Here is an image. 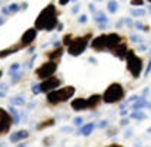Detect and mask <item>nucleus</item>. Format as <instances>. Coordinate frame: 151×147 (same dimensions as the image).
Masks as SVG:
<instances>
[{
    "instance_id": "1",
    "label": "nucleus",
    "mask_w": 151,
    "mask_h": 147,
    "mask_svg": "<svg viewBox=\"0 0 151 147\" xmlns=\"http://www.w3.org/2000/svg\"><path fill=\"white\" fill-rule=\"evenodd\" d=\"M58 26V13H56V7L53 4H47L43 10L39 13L37 19L35 22V29L36 30H53Z\"/></svg>"
},
{
    "instance_id": "2",
    "label": "nucleus",
    "mask_w": 151,
    "mask_h": 147,
    "mask_svg": "<svg viewBox=\"0 0 151 147\" xmlns=\"http://www.w3.org/2000/svg\"><path fill=\"white\" fill-rule=\"evenodd\" d=\"M125 95V91L122 88L121 84L114 82L111 84L106 90H105L104 95H102V101L106 104H114V102H119Z\"/></svg>"
},
{
    "instance_id": "3",
    "label": "nucleus",
    "mask_w": 151,
    "mask_h": 147,
    "mask_svg": "<svg viewBox=\"0 0 151 147\" xmlns=\"http://www.w3.org/2000/svg\"><path fill=\"white\" fill-rule=\"evenodd\" d=\"M73 94H75V88L73 87H65V88H60V90H55V91L47 92L46 100L49 104L56 105V104L68 101Z\"/></svg>"
},
{
    "instance_id": "4",
    "label": "nucleus",
    "mask_w": 151,
    "mask_h": 147,
    "mask_svg": "<svg viewBox=\"0 0 151 147\" xmlns=\"http://www.w3.org/2000/svg\"><path fill=\"white\" fill-rule=\"evenodd\" d=\"M125 59H127V69L132 75V78H139L141 72H142V59L137 56L134 54V51H131V49L127 51Z\"/></svg>"
},
{
    "instance_id": "5",
    "label": "nucleus",
    "mask_w": 151,
    "mask_h": 147,
    "mask_svg": "<svg viewBox=\"0 0 151 147\" xmlns=\"http://www.w3.org/2000/svg\"><path fill=\"white\" fill-rule=\"evenodd\" d=\"M92 38L91 33H86L85 36H79V38H75L72 39L70 45L68 46V54L72 56H79L81 54H83V51L86 49L89 39Z\"/></svg>"
},
{
    "instance_id": "6",
    "label": "nucleus",
    "mask_w": 151,
    "mask_h": 147,
    "mask_svg": "<svg viewBox=\"0 0 151 147\" xmlns=\"http://www.w3.org/2000/svg\"><path fill=\"white\" fill-rule=\"evenodd\" d=\"M56 69H58V64L49 61V62L42 64L39 68L36 69V75H37V78H40V79H47L56 72Z\"/></svg>"
},
{
    "instance_id": "7",
    "label": "nucleus",
    "mask_w": 151,
    "mask_h": 147,
    "mask_svg": "<svg viewBox=\"0 0 151 147\" xmlns=\"http://www.w3.org/2000/svg\"><path fill=\"white\" fill-rule=\"evenodd\" d=\"M13 120L10 117V114L7 113L6 110L0 108V134H4L10 130V125H12Z\"/></svg>"
},
{
    "instance_id": "8",
    "label": "nucleus",
    "mask_w": 151,
    "mask_h": 147,
    "mask_svg": "<svg viewBox=\"0 0 151 147\" xmlns=\"http://www.w3.org/2000/svg\"><path fill=\"white\" fill-rule=\"evenodd\" d=\"M60 85V79L56 78V77H50V78L45 79L39 88H40V92H50V91L58 90V87Z\"/></svg>"
},
{
    "instance_id": "9",
    "label": "nucleus",
    "mask_w": 151,
    "mask_h": 147,
    "mask_svg": "<svg viewBox=\"0 0 151 147\" xmlns=\"http://www.w3.org/2000/svg\"><path fill=\"white\" fill-rule=\"evenodd\" d=\"M36 33H37V30H36L35 28L27 29V30L23 33L22 39H20V46L23 48V46H29V45H30V43H32V42L36 39Z\"/></svg>"
},
{
    "instance_id": "10",
    "label": "nucleus",
    "mask_w": 151,
    "mask_h": 147,
    "mask_svg": "<svg viewBox=\"0 0 151 147\" xmlns=\"http://www.w3.org/2000/svg\"><path fill=\"white\" fill-rule=\"evenodd\" d=\"M91 46H92V49L98 51V52L105 51V49H106V35H99V36H96L92 42H91Z\"/></svg>"
},
{
    "instance_id": "11",
    "label": "nucleus",
    "mask_w": 151,
    "mask_h": 147,
    "mask_svg": "<svg viewBox=\"0 0 151 147\" xmlns=\"http://www.w3.org/2000/svg\"><path fill=\"white\" fill-rule=\"evenodd\" d=\"M122 42V38L119 36L118 33H109L106 35V49L112 51L115 46H118L119 43Z\"/></svg>"
},
{
    "instance_id": "12",
    "label": "nucleus",
    "mask_w": 151,
    "mask_h": 147,
    "mask_svg": "<svg viewBox=\"0 0 151 147\" xmlns=\"http://www.w3.org/2000/svg\"><path fill=\"white\" fill-rule=\"evenodd\" d=\"M127 43H124V42H121L118 46H115L111 52L115 55L116 58H119V59H125V55H127Z\"/></svg>"
},
{
    "instance_id": "13",
    "label": "nucleus",
    "mask_w": 151,
    "mask_h": 147,
    "mask_svg": "<svg viewBox=\"0 0 151 147\" xmlns=\"http://www.w3.org/2000/svg\"><path fill=\"white\" fill-rule=\"evenodd\" d=\"M70 107H72L75 111H82V110H86V108H88L86 100H85V98H76V100H72Z\"/></svg>"
},
{
    "instance_id": "14",
    "label": "nucleus",
    "mask_w": 151,
    "mask_h": 147,
    "mask_svg": "<svg viewBox=\"0 0 151 147\" xmlns=\"http://www.w3.org/2000/svg\"><path fill=\"white\" fill-rule=\"evenodd\" d=\"M101 101H102V97L98 94H93L86 100V105H88V108H96L101 104Z\"/></svg>"
},
{
    "instance_id": "15",
    "label": "nucleus",
    "mask_w": 151,
    "mask_h": 147,
    "mask_svg": "<svg viewBox=\"0 0 151 147\" xmlns=\"http://www.w3.org/2000/svg\"><path fill=\"white\" fill-rule=\"evenodd\" d=\"M27 137H29V133L26 130H20V131H16V133H13L12 136H10V141L16 143V141H20V140L27 138Z\"/></svg>"
},
{
    "instance_id": "16",
    "label": "nucleus",
    "mask_w": 151,
    "mask_h": 147,
    "mask_svg": "<svg viewBox=\"0 0 151 147\" xmlns=\"http://www.w3.org/2000/svg\"><path fill=\"white\" fill-rule=\"evenodd\" d=\"M144 107H148V101L144 98V97H139L137 98L134 104H132V108L135 110V111H141V108H144Z\"/></svg>"
},
{
    "instance_id": "17",
    "label": "nucleus",
    "mask_w": 151,
    "mask_h": 147,
    "mask_svg": "<svg viewBox=\"0 0 151 147\" xmlns=\"http://www.w3.org/2000/svg\"><path fill=\"white\" fill-rule=\"evenodd\" d=\"M93 19H95V22L99 23V25H106V23H108V17H106V14H105L102 10L95 12V16H93Z\"/></svg>"
},
{
    "instance_id": "18",
    "label": "nucleus",
    "mask_w": 151,
    "mask_h": 147,
    "mask_svg": "<svg viewBox=\"0 0 151 147\" xmlns=\"http://www.w3.org/2000/svg\"><path fill=\"white\" fill-rule=\"evenodd\" d=\"M62 54H63V49L62 48H56L55 51H52V52H49L47 54V58L50 59V62H56V59L62 56Z\"/></svg>"
},
{
    "instance_id": "19",
    "label": "nucleus",
    "mask_w": 151,
    "mask_h": 147,
    "mask_svg": "<svg viewBox=\"0 0 151 147\" xmlns=\"http://www.w3.org/2000/svg\"><path fill=\"white\" fill-rule=\"evenodd\" d=\"M20 48H22L20 45H14V46H12V48L3 49V51H0V58H6V56H9V55H12V54H14V52H17V51H19Z\"/></svg>"
},
{
    "instance_id": "20",
    "label": "nucleus",
    "mask_w": 151,
    "mask_h": 147,
    "mask_svg": "<svg viewBox=\"0 0 151 147\" xmlns=\"http://www.w3.org/2000/svg\"><path fill=\"white\" fill-rule=\"evenodd\" d=\"M93 128H95V124H93V123H89V124H86V125H82L79 134H82V136H89V134L93 131Z\"/></svg>"
},
{
    "instance_id": "21",
    "label": "nucleus",
    "mask_w": 151,
    "mask_h": 147,
    "mask_svg": "<svg viewBox=\"0 0 151 147\" xmlns=\"http://www.w3.org/2000/svg\"><path fill=\"white\" fill-rule=\"evenodd\" d=\"M131 118H134V120H145L147 118V114L142 113V111H132Z\"/></svg>"
},
{
    "instance_id": "22",
    "label": "nucleus",
    "mask_w": 151,
    "mask_h": 147,
    "mask_svg": "<svg viewBox=\"0 0 151 147\" xmlns=\"http://www.w3.org/2000/svg\"><path fill=\"white\" fill-rule=\"evenodd\" d=\"M53 124H55V120H53V118H49V120H46V121H43L42 124H39L36 128H37V130H43V128L50 127V125H53Z\"/></svg>"
},
{
    "instance_id": "23",
    "label": "nucleus",
    "mask_w": 151,
    "mask_h": 147,
    "mask_svg": "<svg viewBox=\"0 0 151 147\" xmlns=\"http://www.w3.org/2000/svg\"><path fill=\"white\" fill-rule=\"evenodd\" d=\"M108 10L111 13H115L118 10V3L116 1H108Z\"/></svg>"
},
{
    "instance_id": "24",
    "label": "nucleus",
    "mask_w": 151,
    "mask_h": 147,
    "mask_svg": "<svg viewBox=\"0 0 151 147\" xmlns=\"http://www.w3.org/2000/svg\"><path fill=\"white\" fill-rule=\"evenodd\" d=\"M131 14H132V16H144V14H145V10H142V9H132V10H131Z\"/></svg>"
},
{
    "instance_id": "25",
    "label": "nucleus",
    "mask_w": 151,
    "mask_h": 147,
    "mask_svg": "<svg viewBox=\"0 0 151 147\" xmlns=\"http://www.w3.org/2000/svg\"><path fill=\"white\" fill-rule=\"evenodd\" d=\"M135 28H137V29H139V30H144V32H148V30H150V28H148V26L142 25L141 22H137V23H135Z\"/></svg>"
},
{
    "instance_id": "26",
    "label": "nucleus",
    "mask_w": 151,
    "mask_h": 147,
    "mask_svg": "<svg viewBox=\"0 0 151 147\" xmlns=\"http://www.w3.org/2000/svg\"><path fill=\"white\" fill-rule=\"evenodd\" d=\"M72 39H73V38H72V35H65V36H63V41H62V42H63V45L69 46L70 42H72Z\"/></svg>"
},
{
    "instance_id": "27",
    "label": "nucleus",
    "mask_w": 151,
    "mask_h": 147,
    "mask_svg": "<svg viewBox=\"0 0 151 147\" xmlns=\"http://www.w3.org/2000/svg\"><path fill=\"white\" fill-rule=\"evenodd\" d=\"M7 10H9V13H16V12L19 10V4L13 3V4H10V7H9Z\"/></svg>"
},
{
    "instance_id": "28",
    "label": "nucleus",
    "mask_w": 151,
    "mask_h": 147,
    "mask_svg": "<svg viewBox=\"0 0 151 147\" xmlns=\"http://www.w3.org/2000/svg\"><path fill=\"white\" fill-rule=\"evenodd\" d=\"M131 41H132V42H137V43H141V42H142L141 36H138V35H132V36H131Z\"/></svg>"
},
{
    "instance_id": "29",
    "label": "nucleus",
    "mask_w": 151,
    "mask_h": 147,
    "mask_svg": "<svg viewBox=\"0 0 151 147\" xmlns=\"http://www.w3.org/2000/svg\"><path fill=\"white\" fill-rule=\"evenodd\" d=\"M78 22L79 23H86L88 22V16H86V14H81V16L78 17Z\"/></svg>"
},
{
    "instance_id": "30",
    "label": "nucleus",
    "mask_w": 151,
    "mask_h": 147,
    "mask_svg": "<svg viewBox=\"0 0 151 147\" xmlns=\"http://www.w3.org/2000/svg\"><path fill=\"white\" fill-rule=\"evenodd\" d=\"M82 123H83V118H82V117H76V118L73 120V124L75 125H82Z\"/></svg>"
},
{
    "instance_id": "31",
    "label": "nucleus",
    "mask_w": 151,
    "mask_h": 147,
    "mask_svg": "<svg viewBox=\"0 0 151 147\" xmlns=\"http://www.w3.org/2000/svg\"><path fill=\"white\" fill-rule=\"evenodd\" d=\"M13 104H17V105H23V104H24V100H23V98H14V100H13Z\"/></svg>"
},
{
    "instance_id": "32",
    "label": "nucleus",
    "mask_w": 151,
    "mask_h": 147,
    "mask_svg": "<svg viewBox=\"0 0 151 147\" xmlns=\"http://www.w3.org/2000/svg\"><path fill=\"white\" fill-rule=\"evenodd\" d=\"M131 4L132 6H141V4H144V1L142 0H134V1H131Z\"/></svg>"
},
{
    "instance_id": "33",
    "label": "nucleus",
    "mask_w": 151,
    "mask_h": 147,
    "mask_svg": "<svg viewBox=\"0 0 151 147\" xmlns=\"http://www.w3.org/2000/svg\"><path fill=\"white\" fill-rule=\"evenodd\" d=\"M33 94H39L40 92V88H39V85H33Z\"/></svg>"
},
{
    "instance_id": "34",
    "label": "nucleus",
    "mask_w": 151,
    "mask_h": 147,
    "mask_svg": "<svg viewBox=\"0 0 151 147\" xmlns=\"http://www.w3.org/2000/svg\"><path fill=\"white\" fill-rule=\"evenodd\" d=\"M19 69V64H13V67L10 68V72H14V71H17Z\"/></svg>"
},
{
    "instance_id": "35",
    "label": "nucleus",
    "mask_w": 151,
    "mask_h": 147,
    "mask_svg": "<svg viewBox=\"0 0 151 147\" xmlns=\"http://www.w3.org/2000/svg\"><path fill=\"white\" fill-rule=\"evenodd\" d=\"M20 77H22V74H14V77H13V82H16L17 79H20Z\"/></svg>"
},
{
    "instance_id": "36",
    "label": "nucleus",
    "mask_w": 151,
    "mask_h": 147,
    "mask_svg": "<svg viewBox=\"0 0 151 147\" xmlns=\"http://www.w3.org/2000/svg\"><path fill=\"white\" fill-rule=\"evenodd\" d=\"M99 127H101V128H104V127H108V121H101V123H99Z\"/></svg>"
},
{
    "instance_id": "37",
    "label": "nucleus",
    "mask_w": 151,
    "mask_h": 147,
    "mask_svg": "<svg viewBox=\"0 0 151 147\" xmlns=\"http://www.w3.org/2000/svg\"><path fill=\"white\" fill-rule=\"evenodd\" d=\"M150 72H151V59H150V64H148V68L145 71V75H150Z\"/></svg>"
},
{
    "instance_id": "38",
    "label": "nucleus",
    "mask_w": 151,
    "mask_h": 147,
    "mask_svg": "<svg viewBox=\"0 0 151 147\" xmlns=\"http://www.w3.org/2000/svg\"><path fill=\"white\" fill-rule=\"evenodd\" d=\"M128 123H129V121H128V118H122V120H121V125H127Z\"/></svg>"
},
{
    "instance_id": "39",
    "label": "nucleus",
    "mask_w": 151,
    "mask_h": 147,
    "mask_svg": "<svg viewBox=\"0 0 151 147\" xmlns=\"http://www.w3.org/2000/svg\"><path fill=\"white\" fill-rule=\"evenodd\" d=\"M89 10L93 12V13L96 12V10H95V4H93V3H89Z\"/></svg>"
},
{
    "instance_id": "40",
    "label": "nucleus",
    "mask_w": 151,
    "mask_h": 147,
    "mask_svg": "<svg viewBox=\"0 0 151 147\" xmlns=\"http://www.w3.org/2000/svg\"><path fill=\"white\" fill-rule=\"evenodd\" d=\"M124 22L127 23L128 26H132V20H131V19H124Z\"/></svg>"
},
{
    "instance_id": "41",
    "label": "nucleus",
    "mask_w": 151,
    "mask_h": 147,
    "mask_svg": "<svg viewBox=\"0 0 151 147\" xmlns=\"http://www.w3.org/2000/svg\"><path fill=\"white\" fill-rule=\"evenodd\" d=\"M131 134H132V131H131V130H128L127 133H125V138H129V137H131Z\"/></svg>"
},
{
    "instance_id": "42",
    "label": "nucleus",
    "mask_w": 151,
    "mask_h": 147,
    "mask_svg": "<svg viewBox=\"0 0 151 147\" xmlns=\"http://www.w3.org/2000/svg\"><path fill=\"white\" fill-rule=\"evenodd\" d=\"M79 10V6H75V7H72V13H78Z\"/></svg>"
},
{
    "instance_id": "43",
    "label": "nucleus",
    "mask_w": 151,
    "mask_h": 147,
    "mask_svg": "<svg viewBox=\"0 0 151 147\" xmlns=\"http://www.w3.org/2000/svg\"><path fill=\"white\" fill-rule=\"evenodd\" d=\"M62 131H72V128H70V127H63V128H62Z\"/></svg>"
},
{
    "instance_id": "44",
    "label": "nucleus",
    "mask_w": 151,
    "mask_h": 147,
    "mask_svg": "<svg viewBox=\"0 0 151 147\" xmlns=\"http://www.w3.org/2000/svg\"><path fill=\"white\" fill-rule=\"evenodd\" d=\"M43 143H45V144H49V143H52V138H45V140H43Z\"/></svg>"
},
{
    "instance_id": "45",
    "label": "nucleus",
    "mask_w": 151,
    "mask_h": 147,
    "mask_svg": "<svg viewBox=\"0 0 151 147\" xmlns=\"http://www.w3.org/2000/svg\"><path fill=\"white\" fill-rule=\"evenodd\" d=\"M106 147H124V146H121V144H109V146H106Z\"/></svg>"
},
{
    "instance_id": "46",
    "label": "nucleus",
    "mask_w": 151,
    "mask_h": 147,
    "mask_svg": "<svg viewBox=\"0 0 151 147\" xmlns=\"http://www.w3.org/2000/svg\"><path fill=\"white\" fill-rule=\"evenodd\" d=\"M148 92H150V90H148V88H145V90L142 91V95H147Z\"/></svg>"
},
{
    "instance_id": "47",
    "label": "nucleus",
    "mask_w": 151,
    "mask_h": 147,
    "mask_svg": "<svg viewBox=\"0 0 151 147\" xmlns=\"http://www.w3.org/2000/svg\"><path fill=\"white\" fill-rule=\"evenodd\" d=\"M53 46H55V48H60V42H55V43H53Z\"/></svg>"
},
{
    "instance_id": "48",
    "label": "nucleus",
    "mask_w": 151,
    "mask_h": 147,
    "mask_svg": "<svg viewBox=\"0 0 151 147\" xmlns=\"http://www.w3.org/2000/svg\"><path fill=\"white\" fill-rule=\"evenodd\" d=\"M89 62H92V64H96V59H95V58H89Z\"/></svg>"
},
{
    "instance_id": "49",
    "label": "nucleus",
    "mask_w": 151,
    "mask_h": 147,
    "mask_svg": "<svg viewBox=\"0 0 151 147\" xmlns=\"http://www.w3.org/2000/svg\"><path fill=\"white\" fill-rule=\"evenodd\" d=\"M114 133H116V130H109V134L108 136H114Z\"/></svg>"
},
{
    "instance_id": "50",
    "label": "nucleus",
    "mask_w": 151,
    "mask_h": 147,
    "mask_svg": "<svg viewBox=\"0 0 151 147\" xmlns=\"http://www.w3.org/2000/svg\"><path fill=\"white\" fill-rule=\"evenodd\" d=\"M139 51H145V49H147V48H145V46L144 45H139V48H138Z\"/></svg>"
},
{
    "instance_id": "51",
    "label": "nucleus",
    "mask_w": 151,
    "mask_h": 147,
    "mask_svg": "<svg viewBox=\"0 0 151 147\" xmlns=\"http://www.w3.org/2000/svg\"><path fill=\"white\" fill-rule=\"evenodd\" d=\"M68 3H69L68 0H63V1H60V4H63V6H65V4H68Z\"/></svg>"
},
{
    "instance_id": "52",
    "label": "nucleus",
    "mask_w": 151,
    "mask_h": 147,
    "mask_svg": "<svg viewBox=\"0 0 151 147\" xmlns=\"http://www.w3.org/2000/svg\"><path fill=\"white\" fill-rule=\"evenodd\" d=\"M4 22V20H3V19H1V17H0V25H1V23Z\"/></svg>"
},
{
    "instance_id": "53",
    "label": "nucleus",
    "mask_w": 151,
    "mask_h": 147,
    "mask_svg": "<svg viewBox=\"0 0 151 147\" xmlns=\"http://www.w3.org/2000/svg\"><path fill=\"white\" fill-rule=\"evenodd\" d=\"M148 107H150V108H151V104H150V102H148Z\"/></svg>"
},
{
    "instance_id": "54",
    "label": "nucleus",
    "mask_w": 151,
    "mask_h": 147,
    "mask_svg": "<svg viewBox=\"0 0 151 147\" xmlns=\"http://www.w3.org/2000/svg\"><path fill=\"white\" fill-rule=\"evenodd\" d=\"M0 77H1V71H0Z\"/></svg>"
},
{
    "instance_id": "55",
    "label": "nucleus",
    "mask_w": 151,
    "mask_h": 147,
    "mask_svg": "<svg viewBox=\"0 0 151 147\" xmlns=\"http://www.w3.org/2000/svg\"><path fill=\"white\" fill-rule=\"evenodd\" d=\"M150 54H151V51H150Z\"/></svg>"
}]
</instances>
